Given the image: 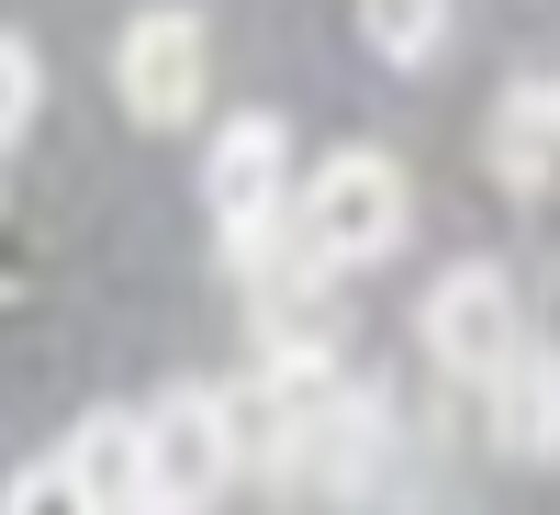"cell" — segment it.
<instances>
[{
	"label": "cell",
	"mask_w": 560,
	"mask_h": 515,
	"mask_svg": "<svg viewBox=\"0 0 560 515\" xmlns=\"http://www.w3.org/2000/svg\"><path fill=\"white\" fill-rule=\"evenodd\" d=\"M34 90H45V68H34V45L23 34H0V147L34 124Z\"/></svg>",
	"instance_id": "obj_11"
},
{
	"label": "cell",
	"mask_w": 560,
	"mask_h": 515,
	"mask_svg": "<svg viewBox=\"0 0 560 515\" xmlns=\"http://www.w3.org/2000/svg\"><path fill=\"white\" fill-rule=\"evenodd\" d=\"M0 515H102V504L79 493V471H68V459H34V471L0 493Z\"/></svg>",
	"instance_id": "obj_10"
},
{
	"label": "cell",
	"mask_w": 560,
	"mask_h": 515,
	"mask_svg": "<svg viewBox=\"0 0 560 515\" xmlns=\"http://www.w3.org/2000/svg\"><path fill=\"white\" fill-rule=\"evenodd\" d=\"M404 224H415V191H404V168H393L382 147H337V157L303 179V202H292V236H303L314 269H370V258H393Z\"/></svg>",
	"instance_id": "obj_1"
},
{
	"label": "cell",
	"mask_w": 560,
	"mask_h": 515,
	"mask_svg": "<svg viewBox=\"0 0 560 515\" xmlns=\"http://www.w3.org/2000/svg\"><path fill=\"white\" fill-rule=\"evenodd\" d=\"M202 202L224 224V247H236V269H258L280 247V224H292V134H280V113H236V124L213 134Z\"/></svg>",
	"instance_id": "obj_3"
},
{
	"label": "cell",
	"mask_w": 560,
	"mask_h": 515,
	"mask_svg": "<svg viewBox=\"0 0 560 515\" xmlns=\"http://www.w3.org/2000/svg\"><path fill=\"white\" fill-rule=\"evenodd\" d=\"M493 179H516V191H538V179L560 168V102H549V90H504V102H493Z\"/></svg>",
	"instance_id": "obj_8"
},
{
	"label": "cell",
	"mask_w": 560,
	"mask_h": 515,
	"mask_svg": "<svg viewBox=\"0 0 560 515\" xmlns=\"http://www.w3.org/2000/svg\"><path fill=\"white\" fill-rule=\"evenodd\" d=\"M79 493L102 515H147V414H79V437L57 448Z\"/></svg>",
	"instance_id": "obj_6"
},
{
	"label": "cell",
	"mask_w": 560,
	"mask_h": 515,
	"mask_svg": "<svg viewBox=\"0 0 560 515\" xmlns=\"http://www.w3.org/2000/svg\"><path fill=\"white\" fill-rule=\"evenodd\" d=\"M549 102H560V79H549Z\"/></svg>",
	"instance_id": "obj_12"
},
{
	"label": "cell",
	"mask_w": 560,
	"mask_h": 515,
	"mask_svg": "<svg viewBox=\"0 0 560 515\" xmlns=\"http://www.w3.org/2000/svg\"><path fill=\"white\" fill-rule=\"evenodd\" d=\"M113 79H124V113L135 124H191L202 113V12H135L113 45Z\"/></svg>",
	"instance_id": "obj_5"
},
{
	"label": "cell",
	"mask_w": 560,
	"mask_h": 515,
	"mask_svg": "<svg viewBox=\"0 0 560 515\" xmlns=\"http://www.w3.org/2000/svg\"><path fill=\"white\" fill-rule=\"evenodd\" d=\"M359 34H370V57H393V68H438L448 12H438V0H370V12H359Z\"/></svg>",
	"instance_id": "obj_9"
},
{
	"label": "cell",
	"mask_w": 560,
	"mask_h": 515,
	"mask_svg": "<svg viewBox=\"0 0 560 515\" xmlns=\"http://www.w3.org/2000/svg\"><path fill=\"white\" fill-rule=\"evenodd\" d=\"M415 325H427V359L448 370V382H504V370L527 359V325H516V280H504L493 258H459L427 280V303H415Z\"/></svg>",
	"instance_id": "obj_4"
},
{
	"label": "cell",
	"mask_w": 560,
	"mask_h": 515,
	"mask_svg": "<svg viewBox=\"0 0 560 515\" xmlns=\"http://www.w3.org/2000/svg\"><path fill=\"white\" fill-rule=\"evenodd\" d=\"M236 471H247V426L224 393L179 382L147 403V515H213L236 493Z\"/></svg>",
	"instance_id": "obj_2"
},
{
	"label": "cell",
	"mask_w": 560,
	"mask_h": 515,
	"mask_svg": "<svg viewBox=\"0 0 560 515\" xmlns=\"http://www.w3.org/2000/svg\"><path fill=\"white\" fill-rule=\"evenodd\" d=\"M482 403H493V448H516V459H560V359H549V348H527Z\"/></svg>",
	"instance_id": "obj_7"
}]
</instances>
